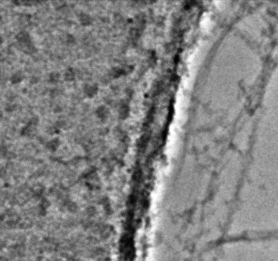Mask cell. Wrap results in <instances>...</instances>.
I'll return each mask as SVG.
<instances>
[{"label":"cell","instance_id":"obj_1","mask_svg":"<svg viewBox=\"0 0 278 261\" xmlns=\"http://www.w3.org/2000/svg\"><path fill=\"white\" fill-rule=\"evenodd\" d=\"M83 91L86 96L92 97L97 94V91H98V86L96 83H87V84H84Z\"/></svg>","mask_w":278,"mask_h":261},{"label":"cell","instance_id":"obj_2","mask_svg":"<svg viewBox=\"0 0 278 261\" xmlns=\"http://www.w3.org/2000/svg\"><path fill=\"white\" fill-rule=\"evenodd\" d=\"M95 114L100 120H107V117H109L110 114V110L109 108L105 105L99 106L95 110Z\"/></svg>","mask_w":278,"mask_h":261},{"label":"cell","instance_id":"obj_3","mask_svg":"<svg viewBox=\"0 0 278 261\" xmlns=\"http://www.w3.org/2000/svg\"><path fill=\"white\" fill-rule=\"evenodd\" d=\"M16 39L21 45H24V46L31 43L30 35L25 31H22V32H19L16 35Z\"/></svg>","mask_w":278,"mask_h":261},{"label":"cell","instance_id":"obj_4","mask_svg":"<svg viewBox=\"0 0 278 261\" xmlns=\"http://www.w3.org/2000/svg\"><path fill=\"white\" fill-rule=\"evenodd\" d=\"M79 20L83 25H89L92 22V18L89 14L85 12H81L79 15Z\"/></svg>","mask_w":278,"mask_h":261},{"label":"cell","instance_id":"obj_5","mask_svg":"<svg viewBox=\"0 0 278 261\" xmlns=\"http://www.w3.org/2000/svg\"><path fill=\"white\" fill-rule=\"evenodd\" d=\"M60 141L58 138H54L52 139L49 140V141L47 142L46 146L47 148L51 150H55L56 149V148L58 147V145H59Z\"/></svg>","mask_w":278,"mask_h":261},{"label":"cell","instance_id":"obj_6","mask_svg":"<svg viewBox=\"0 0 278 261\" xmlns=\"http://www.w3.org/2000/svg\"><path fill=\"white\" fill-rule=\"evenodd\" d=\"M75 77V73H74V70L71 68H67L64 71V78L66 81H73Z\"/></svg>","mask_w":278,"mask_h":261},{"label":"cell","instance_id":"obj_7","mask_svg":"<svg viewBox=\"0 0 278 261\" xmlns=\"http://www.w3.org/2000/svg\"><path fill=\"white\" fill-rule=\"evenodd\" d=\"M23 74H22V71H15V72L13 73L11 76V81L12 83H19L23 79Z\"/></svg>","mask_w":278,"mask_h":261},{"label":"cell","instance_id":"obj_8","mask_svg":"<svg viewBox=\"0 0 278 261\" xmlns=\"http://www.w3.org/2000/svg\"><path fill=\"white\" fill-rule=\"evenodd\" d=\"M60 78V74L58 71H52L51 74H49V81L51 83H56L57 81H58Z\"/></svg>","mask_w":278,"mask_h":261},{"label":"cell","instance_id":"obj_9","mask_svg":"<svg viewBox=\"0 0 278 261\" xmlns=\"http://www.w3.org/2000/svg\"><path fill=\"white\" fill-rule=\"evenodd\" d=\"M74 40H75V38H74V37L71 34H68V35H67V41H68V42H69V43H73V42H74Z\"/></svg>","mask_w":278,"mask_h":261}]
</instances>
